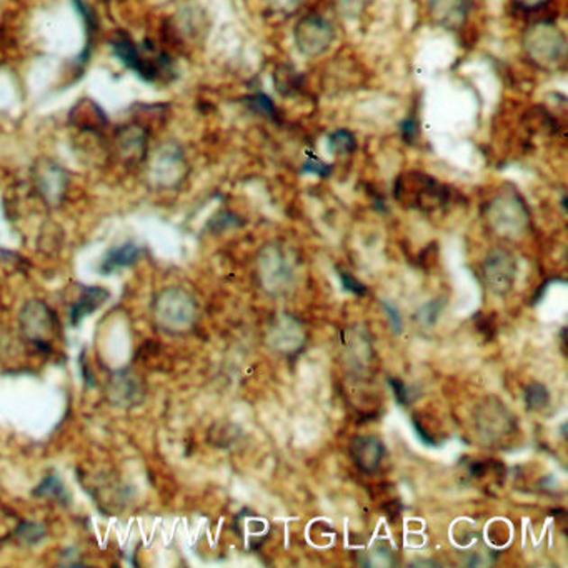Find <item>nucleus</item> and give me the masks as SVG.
Masks as SVG:
<instances>
[{"label": "nucleus", "mask_w": 568, "mask_h": 568, "mask_svg": "<svg viewBox=\"0 0 568 568\" xmlns=\"http://www.w3.org/2000/svg\"><path fill=\"white\" fill-rule=\"evenodd\" d=\"M522 47L528 62L544 72H557L567 62V37L555 23L540 21L528 25Z\"/></svg>", "instance_id": "nucleus-1"}, {"label": "nucleus", "mask_w": 568, "mask_h": 568, "mask_svg": "<svg viewBox=\"0 0 568 568\" xmlns=\"http://www.w3.org/2000/svg\"><path fill=\"white\" fill-rule=\"evenodd\" d=\"M112 52L124 66L129 67L133 74L149 84L175 77L174 60L170 55L159 52L149 42L135 44L127 33L121 32L112 41Z\"/></svg>", "instance_id": "nucleus-2"}, {"label": "nucleus", "mask_w": 568, "mask_h": 568, "mask_svg": "<svg viewBox=\"0 0 568 568\" xmlns=\"http://www.w3.org/2000/svg\"><path fill=\"white\" fill-rule=\"evenodd\" d=\"M152 316L155 325L169 335H182L196 327L198 304L180 287H169L153 297Z\"/></svg>", "instance_id": "nucleus-3"}, {"label": "nucleus", "mask_w": 568, "mask_h": 568, "mask_svg": "<svg viewBox=\"0 0 568 568\" xmlns=\"http://www.w3.org/2000/svg\"><path fill=\"white\" fill-rule=\"evenodd\" d=\"M394 196L405 207L435 212L438 208L447 207L452 192L430 175L407 172L395 180Z\"/></svg>", "instance_id": "nucleus-4"}, {"label": "nucleus", "mask_w": 568, "mask_h": 568, "mask_svg": "<svg viewBox=\"0 0 568 568\" xmlns=\"http://www.w3.org/2000/svg\"><path fill=\"white\" fill-rule=\"evenodd\" d=\"M485 219L493 234L502 239H520L530 225V214L517 190H503L487 206Z\"/></svg>", "instance_id": "nucleus-5"}, {"label": "nucleus", "mask_w": 568, "mask_h": 568, "mask_svg": "<svg viewBox=\"0 0 568 568\" xmlns=\"http://www.w3.org/2000/svg\"><path fill=\"white\" fill-rule=\"evenodd\" d=\"M21 328L23 337L37 349L50 350L52 340L57 335L59 320L57 314L42 300H29L21 310Z\"/></svg>", "instance_id": "nucleus-6"}, {"label": "nucleus", "mask_w": 568, "mask_h": 568, "mask_svg": "<svg viewBox=\"0 0 568 568\" xmlns=\"http://www.w3.org/2000/svg\"><path fill=\"white\" fill-rule=\"evenodd\" d=\"M259 275L269 294L280 296L287 292L294 282V265L289 252L279 243L265 245L259 257Z\"/></svg>", "instance_id": "nucleus-7"}, {"label": "nucleus", "mask_w": 568, "mask_h": 568, "mask_svg": "<svg viewBox=\"0 0 568 568\" xmlns=\"http://www.w3.org/2000/svg\"><path fill=\"white\" fill-rule=\"evenodd\" d=\"M297 49L308 59H317L328 52L335 41V29L332 23L320 14L304 15L294 27Z\"/></svg>", "instance_id": "nucleus-8"}, {"label": "nucleus", "mask_w": 568, "mask_h": 568, "mask_svg": "<svg viewBox=\"0 0 568 568\" xmlns=\"http://www.w3.org/2000/svg\"><path fill=\"white\" fill-rule=\"evenodd\" d=\"M188 165L184 151L175 143H165L159 147L149 164L151 180L157 187L174 188L186 180Z\"/></svg>", "instance_id": "nucleus-9"}, {"label": "nucleus", "mask_w": 568, "mask_h": 568, "mask_svg": "<svg viewBox=\"0 0 568 568\" xmlns=\"http://www.w3.org/2000/svg\"><path fill=\"white\" fill-rule=\"evenodd\" d=\"M481 277L493 296L505 297L517 280V261L505 249H495L481 262Z\"/></svg>", "instance_id": "nucleus-10"}, {"label": "nucleus", "mask_w": 568, "mask_h": 568, "mask_svg": "<svg viewBox=\"0 0 568 568\" xmlns=\"http://www.w3.org/2000/svg\"><path fill=\"white\" fill-rule=\"evenodd\" d=\"M115 149L122 162L142 164L149 157V129L139 124H127L115 132Z\"/></svg>", "instance_id": "nucleus-11"}, {"label": "nucleus", "mask_w": 568, "mask_h": 568, "mask_svg": "<svg viewBox=\"0 0 568 568\" xmlns=\"http://www.w3.org/2000/svg\"><path fill=\"white\" fill-rule=\"evenodd\" d=\"M473 0H428V15L438 27L457 32L467 21Z\"/></svg>", "instance_id": "nucleus-12"}, {"label": "nucleus", "mask_w": 568, "mask_h": 568, "mask_svg": "<svg viewBox=\"0 0 568 568\" xmlns=\"http://www.w3.org/2000/svg\"><path fill=\"white\" fill-rule=\"evenodd\" d=\"M515 428L514 417L507 412L503 405L489 402L483 405L481 414L477 416V430L483 440H503L508 437Z\"/></svg>", "instance_id": "nucleus-13"}, {"label": "nucleus", "mask_w": 568, "mask_h": 568, "mask_svg": "<svg viewBox=\"0 0 568 568\" xmlns=\"http://www.w3.org/2000/svg\"><path fill=\"white\" fill-rule=\"evenodd\" d=\"M107 392H109L112 404L133 407L142 402L145 387L142 380L137 377V373L125 369V371H117L110 379Z\"/></svg>", "instance_id": "nucleus-14"}, {"label": "nucleus", "mask_w": 568, "mask_h": 568, "mask_svg": "<svg viewBox=\"0 0 568 568\" xmlns=\"http://www.w3.org/2000/svg\"><path fill=\"white\" fill-rule=\"evenodd\" d=\"M350 453L352 459L355 462V465L365 472V473H373L380 469L383 457H385V447L382 442L377 437L371 435H363L352 440L350 444Z\"/></svg>", "instance_id": "nucleus-15"}, {"label": "nucleus", "mask_w": 568, "mask_h": 568, "mask_svg": "<svg viewBox=\"0 0 568 568\" xmlns=\"http://www.w3.org/2000/svg\"><path fill=\"white\" fill-rule=\"evenodd\" d=\"M110 298L109 290H105L104 287H90V285H82L80 287V296L69 310V317L72 325L76 327L84 318L88 317L90 314H94L96 310H99Z\"/></svg>", "instance_id": "nucleus-16"}, {"label": "nucleus", "mask_w": 568, "mask_h": 568, "mask_svg": "<svg viewBox=\"0 0 568 568\" xmlns=\"http://www.w3.org/2000/svg\"><path fill=\"white\" fill-rule=\"evenodd\" d=\"M142 247L133 243V242H127L124 245L114 247L102 259L99 267L100 273L109 275V273L119 272L122 269H129L132 265L139 262L142 259Z\"/></svg>", "instance_id": "nucleus-17"}, {"label": "nucleus", "mask_w": 568, "mask_h": 568, "mask_svg": "<svg viewBox=\"0 0 568 568\" xmlns=\"http://www.w3.org/2000/svg\"><path fill=\"white\" fill-rule=\"evenodd\" d=\"M67 177L66 170L57 164L41 165L39 174H37V184L41 188V194L49 202H59V198L64 196L66 190Z\"/></svg>", "instance_id": "nucleus-18"}, {"label": "nucleus", "mask_w": 568, "mask_h": 568, "mask_svg": "<svg viewBox=\"0 0 568 568\" xmlns=\"http://www.w3.org/2000/svg\"><path fill=\"white\" fill-rule=\"evenodd\" d=\"M273 86L282 97H296L304 90V77L298 74L296 67L280 64L273 70Z\"/></svg>", "instance_id": "nucleus-19"}, {"label": "nucleus", "mask_w": 568, "mask_h": 568, "mask_svg": "<svg viewBox=\"0 0 568 568\" xmlns=\"http://www.w3.org/2000/svg\"><path fill=\"white\" fill-rule=\"evenodd\" d=\"M35 497H44V499H52L55 502L67 503L69 500V493L62 481L57 475H49L45 477L42 483L33 490Z\"/></svg>", "instance_id": "nucleus-20"}, {"label": "nucleus", "mask_w": 568, "mask_h": 568, "mask_svg": "<svg viewBox=\"0 0 568 568\" xmlns=\"http://www.w3.org/2000/svg\"><path fill=\"white\" fill-rule=\"evenodd\" d=\"M328 147L335 155H349V153L355 152L357 141H355V135L352 132L337 131L328 137Z\"/></svg>", "instance_id": "nucleus-21"}, {"label": "nucleus", "mask_w": 568, "mask_h": 568, "mask_svg": "<svg viewBox=\"0 0 568 568\" xmlns=\"http://www.w3.org/2000/svg\"><path fill=\"white\" fill-rule=\"evenodd\" d=\"M245 104L249 109L253 110L255 114L267 117L270 121H277V107L273 105L272 100L269 99L263 94H255L245 99Z\"/></svg>", "instance_id": "nucleus-22"}, {"label": "nucleus", "mask_w": 568, "mask_h": 568, "mask_svg": "<svg viewBox=\"0 0 568 568\" xmlns=\"http://www.w3.org/2000/svg\"><path fill=\"white\" fill-rule=\"evenodd\" d=\"M525 400H527V407L530 410H542L548 405L550 400V394L545 389V385L542 383H532L530 387H527V392H525Z\"/></svg>", "instance_id": "nucleus-23"}, {"label": "nucleus", "mask_w": 568, "mask_h": 568, "mask_svg": "<svg viewBox=\"0 0 568 568\" xmlns=\"http://www.w3.org/2000/svg\"><path fill=\"white\" fill-rule=\"evenodd\" d=\"M15 536H19L25 545H35L44 538L45 527L41 524H33V522H23V524L19 525Z\"/></svg>", "instance_id": "nucleus-24"}, {"label": "nucleus", "mask_w": 568, "mask_h": 568, "mask_svg": "<svg viewBox=\"0 0 568 568\" xmlns=\"http://www.w3.org/2000/svg\"><path fill=\"white\" fill-rule=\"evenodd\" d=\"M265 2L273 12L280 15H292L306 4V0H265Z\"/></svg>", "instance_id": "nucleus-25"}, {"label": "nucleus", "mask_w": 568, "mask_h": 568, "mask_svg": "<svg viewBox=\"0 0 568 568\" xmlns=\"http://www.w3.org/2000/svg\"><path fill=\"white\" fill-rule=\"evenodd\" d=\"M302 172H306V174H316L318 175V177H324V179H325V177L332 174V165L325 164L324 160H320L317 157H312V159L307 160L304 169H302Z\"/></svg>", "instance_id": "nucleus-26"}, {"label": "nucleus", "mask_w": 568, "mask_h": 568, "mask_svg": "<svg viewBox=\"0 0 568 568\" xmlns=\"http://www.w3.org/2000/svg\"><path fill=\"white\" fill-rule=\"evenodd\" d=\"M340 280H342V285H344V289L350 292V294H355V296H365L367 294V289H365V285H362L355 277H352L350 273L345 272V270H339Z\"/></svg>", "instance_id": "nucleus-27"}, {"label": "nucleus", "mask_w": 568, "mask_h": 568, "mask_svg": "<svg viewBox=\"0 0 568 568\" xmlns=\"http://www.w3.org/2000/svg\"><path fill=\"white\" fill-rule=\"evenodd\" d=\"M365 7V0H337V9L344 15H357Z\"/></svg>", "instance_id": "nucleus-28"}, {"label": "nucleus", "mask_w": 568, "mask_h": 568, "mask_svg": "<svg viewBox=\"0 0 568 568\" xmlns=\"http://www.w3.org/2000/svg\"><path fill=\"white\" fill-rule=\"evenodd\" d=\"M389 382H390L392 389H394L397 400L402 405L408 404V402H410V390L407 389V385H405L402 380H399V379H389Z\"/></svg>", "instance_id": "nucleus-29"}, {"label": "nucleus", "mask_w": 568, "mask_h": 568, "mask_svg": "<svg viewBox=\"0 0 568 568\" xmlns=\"http://www.w3.org/2000/svg\"><path fill=\"white\" fill-rule=\"evenodd\" d=\"M402 132H404L405 141L407 142H414L417 137H418V122L416 119H408L402 125Z\"/></svg>", "instance_id": "nucleus-30"}, {"label": "nucleus", "mask_w": 568, "mask_h": 568, "mask_svg": "<svg viewBox=\"0 0 568 568\" xmlns=\"http://www.w3.org/2000/svg\"><path fill=\"white\" fill-rule=\"evenodd\" d=\"M512 2L522 11H538L545 5L548 0H512Z\"/></svg>", "instance_id": "nucleus-31"}, {"label": "nucleus", "mask_w": 568, "mask_h": 568, "mask_svg": "<svg viewBox=\"0 0 568 568\" xmlns=\"http://www.w3.org/2000/svg\"><path fill=\"white\" fill-rule=\"evenodd\" d=\"M414 426H416L418 435L422 437V440H424L426 444H428V445H434V444H435V442H434V438L430 437V435L426 434V428L418 424V420H417V418H414Z\"/></svg>", "instance_id": "nucleus-32"}]
</instances>
